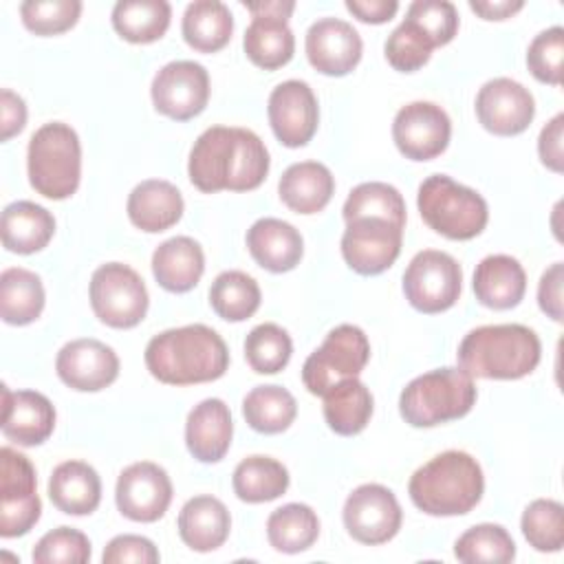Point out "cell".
<instances>
[{
    "label": "cell",
    "mask_w": 564,
    "mask_h": 564,
    "mask_svg": "<svg viewBox=\"0 0 564 564\" xmlns=\"http://www.w3.org/2000/svg\"><path fill=\"white\" fill-rule=\"evenodd\" d=\"M297 414L295 397L275 383L256 386L242 399V416L256 432L280 434L284 432Z\"/></svg>",
    "instance_id": "74e56055"
},
{
    "label": "cell",
    "mask_w": 564,
    "mask_h": 564,
    "mask_svg": "<svg viewBox=\"0 0 564 564\" xmlns=\"http://www.w3.org/2000/svg\"><path fill=\"white\" fill-rule=\"evenodd\" d=\"M335 192V178L324 163L300 161L284 170L278 183L282 203L295 214L322 212Z\"/></svg>",
    "instance_id": "f1b7e54d"
},
{
    "label": "cell",
    "mask_w": 564,
    "mask_h": 564,
    "mask_svg": "<svg viewBox=\"0 0 564 564\" xmlns=\"http://www.w3.org/2000/svg\"><path fill=\"white\" fill-rule=\"evenodd\" d=\"M161 560L156 546L152 540L143 538V535H132V533H123V535H115L101 555L104 564H126V562H134V564H156Z\"/></svg>",
    "instance_id": "681fc988"
},
{
    "label": "cell",
    "mask_w": 564,
    "mask_h": 564,
    "mask_svg": "<svg viewBox=\"0 0 564 564\" xmlns=\"http://www.w3.org/2000/svg\"><path fill=\"white\" fill-rule=\"evenodd\" d=\"M183 40L198 53H216L231 40L234 15L227 4L218 0L189 2L183 22Z\"/></svg>",
    "instance_id": "4dcf8cb0"
},
{
    "label": "cell",
    "mask_w": 564,
    "mask_h": 564,
    "mask_svg": "<svg viewBox=\"0 0 564 564\" xmlns=\"http://www.w3.org/2000/svg\"><path fill=\"white\" fill-rule=\"evenodd\" d=\"M436 46H445L458 31V11L447 0H414L405 13Z\"/></svg>",
    "instance_id": "c3c4849f"
},
{
    "label": "cell",
    "mask_w": 564,
    "mask_h": 564,
    "mask_svg": "<svg viewBox=\"0 0 564 564\" xmlns=\"http://www.w3.org/2000/svg\"><path fill=\"white\" fill-rule=\"evenodd\" d=\"M341 212L346 223L357 218H381L394 223L397 227H405L403 196L394 185L381 181H368L352 187Z\"/></svg>",
    "instance_id": "ab89813d"
},
{
    "label": "cell",
    "mask_w": 564,
    "mask_h": 564,
    "mask_svg": "<svg viewBox=\"0 0 564 564\" xmlns=\"http://www.w3.org/2000/svg\"><path fill=\"white\" fill-rule=\"evenodd\" d=\"M187 174L205 194L229 189L249 192L269 174V150L247 128L212 126L192 145Z\"/></svg>",
    "instance_id": "6da1fadb"
},
{
    "label": "cell",
    "mask_w": 564,
    "mask_h": 564,
    "mask_svg": "<svg viewBox=\"0 0 564 564\" xmlns=\"http://www.w3.org/2000/svg\"><path fill=\"white\" fill-rule=\"evenodd\" d=\"M522 535L542 553H555L564 544V509L557 500L538 498L522 511Z\"/></svg>",
    "instance_id": "7bdbcfd3"
},
{
    "label": "cell",
    "mask_w": 564,
    "mask_h": 564,
    "mask_svg": "<svg viewBox=\"0 0 564 564\" xmlns=\"http://www.w3.org/2000/svg\"><path fill=\"white\" fill-rule=\"evenodd\" d=\"M245 7H247V11L253 13V18L264 15V18L286 20L293 13L295 2L293 0H264V2H245Z\"/></svg>",
    "instance_id": "9f6ffc18"
},
{
    "label": "cell",
    "mask_w": 564,
    "mask_h": 564,
    "mask_svg": "<svg viewBox=\"0 0 564 564\" xmlns=\"http://www.w3.org/2000/svg\"><path fill=\"white\" fill-rule=\"evenodd\" d=\"M26 172L31 187L53 200L73 196L82 178V145L77 132L64 121L37 128L29 139Z\"/></svg>",
    "instance_id": "5b68a950"
},
{
    "label": "cell",
    "mask_w": 564,
    "mask_h": 564,
    "mask_svg": "<svg viewBox=\"0 0 564 564\" xmlns=\"http://www.w3.org/2000/svg\"><path fill=\"white\" fill-rule=\"evenodd\" d=\"M372 408V394L357 377L333 386L324 394V419L339 436L359 434L370 423Z\"/></svg>",
    "instance_id": "1f68e13d"
},
{
    "label": "cell",
    "mask_w": 564,
    "mask_h": 564,
    "mask_svg": "<svg viewBox=\"0 0 564 564\" xmlns=\"http://www.w3.org/2000/svg\"><path fill=\"white\" fill-rule=\"evenodd\" d=\"M319 535V518L304 502L278 507L267 520L269 544L280 553H302L313 546Z\"/></svg>",
    "instance_id": "8d00e7d4"
},
{
    "label": "cell",
    "mask_w": 564,
    "mask_h": 564,
    "mask_svg": "<svg viewBox=\"0 0 564 564\" xmlns=\"http://www.w3.org/2000/svg\"><path fill=\"white\" fill-rule=\"evenodd\" d=\"M44 286L37 273L11 267L0 273V315L7 324L26 326L35 322L44 308Z\"/></svg>",
    "instance_id": "d6a6232c"
},
{
    "label": "cell",
    "mask_w": 564,
    "mask_h": 564,
    "mask_svg": "<svg viewBox=\"0 0 564 564\" xmlns=\"http://www.w3.org/2000/svg\"><path fill=\"white\" fill-rule=\"evenodd\" d=\"M88 560L90 540L73 527H57L44 533L33 549V562L37 564H84Z\"/></svg>",
    "instance_id": "bcb514c9"
},
{
    "label": "cell",
    "mask_w": 564,
    "mask_h": 564,
    "mask_svg": "<svg viewBox=\"0 0 564 564\" xmlns=\"http://www.w3.org/2000/svg\"><path fill=\"white\" fill-rule=\"evenodd\" d=\"M267 115L273 134L286 148H302L317 132V97L302 79H286L278 84L269 95Z\"/></svg>",
    "instance_id": "e0dca14e"
},
{
    "label": "cell",
    "mask_w": 564,
    "mask_h": 564,
    "mask_svg": "<svg viewBox=\"0 0 564 564\" xmlns=\"http://www.w3.org/2000/svg\"><path fill=\"white\" fill-rule=\"evenodd\" d=\"M55 430L53 403L35 390H9L2 386V434L24 447L44 443Z\"/></svg>",
    "instance_id": "44dd1931"
},
{
    "label": "cell",
    "mask_w": 564,
    "mask_h": 564,
    "mask_svg": "<svg viewBox=\"0 0 564 564\" xmlns=\"http://www.w3.org/2000/svg\"><path fill=\"white\" fill-rule=\"evenodd\" d=\"M346 9L361 22L383 24L399 11L397 0H346Z\"/></svg>",
    "instance_id": "db71d44e"
},
{
    "label": "cell",
    "mask_w": 564,
    "mask_h": 564,
    "mask_svg": "<svg viewBox=\"0 0 564 564\" xmlns=\"http://www.w3.org/2000/svg\"><path fill=\"white\" fill-rule=\"evenodd\" d=\"M90 306L99 322L112 328H132L148 313L143 278L123 262H106L95 269L88 289Z\"/></svg>",
    "instance_id": "9c48e42d"
},
{
    "label": "cell",
    "mask_w": 564,
    "mask_h": 564,
    "mask_svg": "<svg viewBox=\"0 0 564 564\" xmlns=\"http://www.w3.org/2000/svg\"><path fill=\"white\" fill-rule=\"evenodd\" d=\"M183 196L178 187L163 178H148L134 185L128 196V218L148 234H159L176 225L183 216Z\"/></svg>",
    "instance_id": "cb8c5ba5"
},
{
    "label": "cell",
    "mask_w": 564,
    "mask_h": 564,
    "mask_svg": "<svg viewBox=\"0 0 564 564\" xmlns=\"http://www.w3.org/2000/svg\"><path fill=\"white\" fill-rule=\"evenodd\" d=\"M79 0H26L20 4L22 22L35 35H57L79 20Z\"/></svg>",
    "instance_id": "f6af8a7d"
},
{
    "label": "cell",
    "mask_w": 564,
    "mask_h": 564,
    "mask_svg": "<svg viewBox=\"0 0 564 564\" xmlns=\"http://www.w3.org/2000/svg\"><path fill=\"white\" fill-rule=\"evenodd\" d=\"M145 366L161 383H205L227 372L229 350L214 328L187 324L154 335L145 346Z\"/></svg>",
    "instance_id": "7a4b0ae2"
},
{
    "label": "cell",
    "mask_w": 564,
    "mask_h": 564,
    "mask_svg": "<svg viewBox=\"0 0 564 564\" xmlns=\"http://www.w3.org/2000/svg\"><path fill=\"white\" fill-rule=\"evenodd\" d=\"M386 59L394 70L412 73L423 68L434 51L432 40L412 22L403 20L386 40Z\"/></svg>",
    "instance_id": "ee69618b"
},
{
    "label": "cell",
    "mask_w": 564,
    "mask_h": 564,
    "mask_svg": "<svg viewBox=\"0 0 564 564\" xmlns=\"http://www.w3.org/2000/svg\"><path fill=\"white\" fill-rule=\"evenodd\" d=\"M42 502L31 460L13 447L0 449V535L18 538L40 520Z\"/></svg>",
    "instance_id": "8fae6325"
},
{
    "label": "cell",
    "mask_w": 564,
    "mask_h": 564,
    "mask_svg": "<svg viewBox=\"0 0 564 564\" xmlns=\"http://www.w3.org/2000/svg\"><path fill=\"white\" fill-rule=\"evenodd\" d=\"M181 540L198 553L216 551L225 544L231 529V516L223 500L214 496L189 498L178 513Z\"/></svg>",
    "instance_id": "484cf974"
},
{
    "label": "cell",
    "mask_w": 564,
    "mask_h": 564,
    "mask_svg": "<svg viewBox=\"0 0 564 564\" xmlns=\"http://www.w3.org/2000/svg\"><path fill=\"white\" fill-rule=\"evenodd\" d=\"M370 359V341L355 324L335 326L304 366L302 381L311 394L324 397L333 386L359 377Z\"/></svg>",
    "instance_id": "ba28073f"
},
{
    "label": "cell",
    "mask_w": 564,
    "mask_h": 564,
    "mask_svg": "<svg viewBox=\"0 0 564 564\" xmlns=\"http://www.w3.org/2000/svg\"><path fill=\"white\" fill-rule=\"evenodd\" d=\"M527 291V273L522 264L507 256L494 253L478 262L474 271L476 300L494 311H507L520 304Z\"/></svg>",
    "instance_id": "d4e9b609"
},
{
    "label": "cell",
    "mask_w": 564,
    "mask_h": 564,
    "mask_svg": "<svg viewBox=\"0 0 564 564\" xmlns=\"http://www.w3.org/2000/svg\"><path fill=\"white\" fill-rule=\"evenodd\" d=\"M234 423L223 399H203L185 421V443L189 454L200 463H218L231 445Z\"/></svg>",
    "instance_id": "7402d4cb"
},
{
    "label": "cell",
    "mask_w": 564,
    "mask_h": 564,
    "mask_svg": "<svg viewBox=\"0 0 564 564\" xmlns=\"http://www.w3.org/2000/svg\"><path fill=\"white\" fill-rule=\"evenodd\" d=\"M242 46L247 57L256 66L264 70H275L291 62L295 51V35L286 20L258 15L247 26Z\"/></svg>",
    "instance_id": "e575fe53"
},
{
    "label": "cell",
    "mask_w": 564,
    "mask_h": 564,
    "mask_svg": "<svg viewBox=\"0 0 564 564\" xmlns=\"http://www.w3.org/2000/svg\"><path fill=\"white\" fill-rule=\"evenodd\" d=\"M416 207L425 225L449 240H471L489 220L487 200L447 174H432L419 185Z\"/></svg>",
    "instance_id": "52a82bcc"
},
{
    "label": "cell",
    "mask_w": 564,
    "mask_h": 564,
    "mask_svg": "<svg viewBox=\"0 0 564 564\" xmlns=\"http://www.w3.org/2000/svg\"><path fill=\"white\" fill-rule=\"evenodd\" d=\"M341 518L352 540L375 546L392 540L399 533L403 511L397 496L388 487L366 482L348 494Z\"/></svg>",
    "instance_id": "7c38bea8"
},
{
    "label": "cell",
    "mask_w": 564,
    "mask_h": 564,
    "mask_svg": "<svg viewBox=\"0 0 564 564\" xmlns=\"http://www.w3.org/2000/svg\"><path fill=\"white\" fill-rule=\"evenodd\" d=\"M55 370L68 388L79 392H99L119 377V357L108 344L82 337L59 348Z\"/></svg>",
    "instance_id": "d6986e66"
},
{
    "label": "cell",
    "mask_w": 564,
    "mask_h": 564,
    "mask_svg": "<svg viewBox=\"0 0 564 564\" xmlns=\"http://www.w3.org/2000/svg\"><path fill=\"white\" fill-rule=\"evenodd\" d=\"M476 403L474 377L460 368H436L412 379L399 397V412L412 427L463 419Z\"/></svg>",
    "instance_id": "8992f818"
},
{
    "label": "cell",
    "mask_w": 564,
    "mask_h": 564,
    "mask_svg": "<svg viewBox=\"0 0 564 564\" xmlns=\"http://www.w3.org/2000/svg\"><path fill=\"white\" fill-rule=\"evenodd\" d=\"M172 7L165 0H121L112 7L115 31L132 44H150L165 35Z\"/></svg>",
    "instance_id": "d590c367"
},
{
    "label": "cell",
    "mask_w": 564,
    "mask_h": 564,
    "mask_svg": "<svg viewBox=\"0 0 564 564\" xmlns=\"http://www.w3.org/2000/svg\"><path fill=\"white\" fill-rule=\"evenodd\" d=\"M476 117L487 132L513 137L531 126L535 117V99L520 82L511 77H496L478 90Z\"/></svg>",
    "instance_id": "ac0fdd59"
},
{
    "label": "cell",
    "mask_w": 564,
    "mask_h": 564,
    "mask_svg": "<svg viewBox=\"0 0 564 564\" xmlns=\"http://www.w3.org/2000/svg\"><path fill=\"white\" fill-rule=\"evenodd\" d=\"M0 234L4 249L22 256L35 253L53 238L55 218L46 207L33 200H15L2 212Z\"/></svg>",
    "instance_id": "f546056e"
},
{
    "label": "cell",
    "mask_w": 564,
    "mask_h": 564,
    "mask_svg": "<svg viewBox=\"0 0 564 564\" xmlns=\"http://www.w3.org/2000/svg\"><path fill=\"white\" fill-rule=\"evenodd\" d=\"M562 284H564V264L553 262L540 278L538 284V304L555 322H562Z\"/></svg>",
    "instance_id": "f907efd6"
},
{
    "label": "cell",
    "mask_w": 564,
    "mask_h": 564,
    "mask_svg": "<svg viewBox=\"0 0 564 564\" xmlns=\"http://www.w3.org/2000/svg\"><path fill=\"white\" fill-rule=\"evenodd\" d=\"M205 271V253L189 236H174L152 253V273L170 293L192 291Z\"/></svg>",
    "instance_id": "4316f807"
},
{
    "label": "cell",
    "mask_w": 564,
    "mask_h": 564,
    "mask_svg": "<svg viewBox=\"0 0 564 564\" xmlns=\"http://www.w3.org/2000/svg\"><path fill=\"white\" fill-rule=\"evenodd\" d=\"M403 227L381 218H357L346 223L341 256L359 275H379L394 264L401 253Z\"/></svg>",
    "instance_id": "5bb4252c"
},
{
    "label": "cell",
    "mask_w": 564,
    "mask_h": 564,
    "mask_svg": "<svg viewBox=\"0 0 564 564\" xmlns=\"http://www.w3.org/2000/svg\"><path fill=\"white\" fill-rule=\"evenodd\" d=\"M293 352V341L289 333L273 324L264 322L249 330L245 337V359L258 375H275L286 368Z\"/></svg>",
    "instance_id": "b9f144b4"
},
{
    "label": "cell",
    "mask_w": 564,
    "mask_h": 564,
    "mask_svg": "<svg viewBox=\"0 0 564 564\" xmlns=\"http://www.w3.org/2000/svg\"><path fill=\"white\" fill-rule=\"evenodd\" d=\"M460 286V264L449 253L436 249L419 251L403 273L405 300L427 315L452 308L458 302Z\"/></svg>",
    "instance_id": "30bf717a"
},
{
    "label": "cell",
    "mask_w": 564,
    "mask_h": 564,
    "mask_svg": "<svg viewBox=\"0 0 564 564\" xmlns=\"http://www.w3.org/2000/svg\"><path fill=\"white\" fill-rule=\"evenodd\" d=\"M48 498L62 513L88 516L101 500L99 474L84 460H64L48 478Z\"/></svg>",
    "instance_id": "83f0119b"
},
{
    "label": "cell",
    "mask_w": 564,
    "mask_h": 564,
    "mask_svg": "<svg viewBox=\"0 0 564 564\" xmlns=\"http://www.w3.org/2000/svg\"><path fill=\"white\" fill-rule=\"evenodd\" d=\"M115 500L117 509L128 520L156 522L172 502V480L156 463H132L117 478Z\"/></svg>",
    "instance_id": "2e32d148"
},
{
    "label": "cell",
    "mask_w": 564,
    "mask_h": 564,
    "mask_svg": "<svg viewBox=\"0 0 564 564\" xmlns=\"http://www.w3.org/2000/svg\"><path fill=\"white\" fill-rule=\"evenodd\" d=\"M231 485L242 502H269L289 489V469L271 456L253 454L236 465Z\"/></svg>",
    "instance_id": "836d02e7"
},
{
    "label": "cell",
    "mask_w": 564,
    "mask_h": 564,
    "mask_svg": "<svg viewBox=\"0 0 564 564\" xmlns=\"http://www.w3.org/2000/svg\"><path fill=\"white\" fill-rule=\"evenodd\" d=\"M247 249L262 269L284 273L300 264L304 240L291 223L280 218H260L247 231Z\"/></svg>",
    "instance_id": "603a6c76"
},
{
    "label": "cell",
    "mask_w": 564,
    "mask_h": 564,
    "mask_svg": "<svg viewBox=\"0 0 564 564\" xmlns=\"http://www.w3.org/2000/svg\"><path fill=\"white\" fill-rule=\"evenodd\" d=\"M454 555L458 562L476 564H507L516 557V542L502 524L482 522L467 529L454 544Z\"/></svg>",
    "instance_id": "60d3db41"
},
{
    "label": "cell",
    "mask_w": 564,
    "mask_h": 564,
    "mask_svg": "<svg viewBox=\"0 0 564 564\" xmlns=\"http://www.w3.org/2000/svg\"><path fill=\"white\" fill-rule=\"evenodd\" d=\"M26 123V104L20 95H15L9 88H2L0 93V139L9 141L13 134H18Z\"/></svg>",
    "instance_id": "f5cc1de1"
},
{
    "label": "cell",
    "mask_w": 564,
    "mask_h": 564,
    "mask_svg": "<svg viewBox=\"0 0 564 564\" xmlns=\"http://www.w3.org/2000/svg\"><path fill=\"white\" fill-rule=\"evenodd\" d=\"M562 57H564V29L551 26L540 31L527 51V66L531 75L551 86L562 84Z\"/></svg>",
    "instance_id": "7dc6e473"
},
{
    "label": "cell",
    "mask_w": 564,
    "mask_h": 564,
    "mask_svg": "<svg viewBox=\"0 0 564 564\" xmlns=\"http://www.w3.org/2000/svg\"><path fill=\"white\" fill-rule=\"evenodd\" d=\"M449 137L452 121L438 104L412 101L394 115L392 139L405 159L430 161L445 152Z\"/></svg>",
    "instance_id": "9a60e30c"
},
{
    "label": "cell",
    "mask_w": 564,
    "mask_h": 564,
    "mask_svg": "<svg viewBox=\"0 0 564 564\" xmlns=\"http://www.w3.org/2000/svg\"><path fill=\"white\" fill-rule=\"evenodd\" d=\"M262 293L258 282L245 271H223L209 286L214 313L227 322H245L260 306Z\"/></svg>",
    "instance_id": "f35d334b"
},
{
    "label": "cell",
    "mask_w": 564,
    "mask_h": 564,
    "mask_svg": "<svg viewBox=\"0 0 564 564\" xmlns=\"http://www.w3.org/2000/svg\"><path fill=\"white\" fill-rule=\"evenodd\" d=\"M306 57L315 70L330 77L348 75L361 59V37L357 29L339 18H319L306 31Z\"/></svg>",
    "instance_id": "ffe728a7"
},
{
    "label": "cell",
    "mask_w": 564,
    "mask_h": 564,
    "mask_svg": "<svg viewBox=\"0 0 564 564\" xmlns=\"http://www.w3.org/2000/svg\"><path fill=\"white\" fill-rule=\"evenodd\" d=\"M522 7V0H469V9L482 20H507Z\"/></svg>",
    "instance_id": "11a10c76"
},
{
    "label": "cell",
    "mask_w": 564,
    "mask_h": 564,
    "mask_svg": "<svg viewBox=\"0 0 564 564\" xmlns=\"http://www.w3.org/2000/svg\"><path fill=\"white\" fill-rule=\"evenodd\" d=\"M150 95L156 112L187 121L200 115L209 101L207 68L194 59H174L156 70Z\"/></svg>",
    "instance_id": "4fadbf2b"
},
{
    "label": "cell",
    "mask_w": 564,
    "mask_h": 564,
    "mask_svg": "<svg viewBox=\"0 0 564 564\" xmlns=\"http://www.w3.org/2000/svg\"><path fill=\"white\" fill-rule=\"evenodd\" d=\"M458 366L478 379H522L542 357V344L524 324H489L469 330L458 346Z\"/></svg>",
    "instance_id": "3957f363"
},
{
    "label": "cell",
    "mask_w": 564,
    "mask_h": 564,
    "mask_svg": "<svg viewBox=\"0 0 564 564\" xmlns=\"http://www.w3.org/2000/svg\"><path fill=\"white\" fill-rule=\"evenodd\" d=\"M485 476L480 463L460 449H447L421 465L408 494L416 509L427 516H463L482 498Z\"/></svg>",
    "instance_id": "277c9868"
},
{
    "label": "cell",
    "mask_w": 564,
    "mask_h": 564,
    "mask_svg": "<svg viewBox=\"0 0 564 564\" xmlns=\"http://www.w3.org/2000/svg\"><path fill=\"white\" fill-rule=\"evenodd\" d=\"M562 139H564V115H555L540 132L538 139V154L540 161L553 170V172H562L564 170V150H562Z\"/></svg>",
    "instance_id": "816d5d0a"
}]
</instances>
